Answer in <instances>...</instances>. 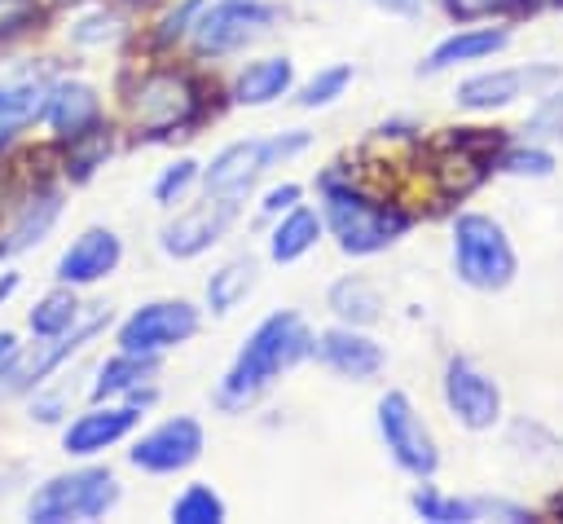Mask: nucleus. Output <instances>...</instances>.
Instances as JSON below:
<instances>
[{"mask_svg": "<svg viewBox=\"0 0 563 524\" xmlns=\"http://www.w3.org/2000/svg\"><path fill=\"white\" fill-rule=\"evenodd\" d=\"M172 520L176 524H220L224 520V498L211 484H189L172 502Z\"/></svg>", "mask_w": 563, "mask_h": 524, "instance_id": "obj_29", "label": "nucleus"}, {"mask_svg": "<svg viewBox=\"0 0 563 524\" xmlns=\"http://www.w3.org/2000/svg\"><path fill=\"white\" fill-rule=\"evenodd\" d=\"M347 84H352V66H347V62H334V66L317 70V75L303 84V92H299V106H303V110L330 106L334 97H343V88H347Z\"/></svg>", "mask_w": 563, "mask_h": 524, "instance_id": "obj_31", "label": "nucleus"}, {"mask_svg": "<svg viewBox=\"0 0 563 524\" xmlns=\"http://www.w3.org/2000/svg\"><path fill=\"white\" fill-rule=\"evenodd\" d=\"M132 427H136V405H101V401H97L88 414H79V418L62 432V449H66L70 458H92V454H101L106 445L123 440Z\"/></svg>", "mask_w": 563, "mask_h": 524, "instance_id": "obj_19", "label": "nucleus"}, {"mask_svg": "<svg viewBox=\"0 0 563 524\" xmlns=\"http://www.w3.org/2000/svg\"><path fill=\"white\" fill-rule=\"evenodd\" d=\"M299 194H303V189H299L295 181H286V185H273V189L264 194L260 211H264V216H282V211H290V207L299 203Z\"/></svg>", "mask_w": 563, "mask_h": 524, "instance_id": "obj_40", "label": "nucleus"}, {"mask_svg": "<svg viewBox=\"0 0 563 524\" xmlns=\"http://www.w3.org/2000/svg\"><path fill=\"white\" fill-rule=\"evenodd\" d=\"M53 4H75V0H53Z\"/></svg>", "mask_w": 563, "mask_h": 524, "instance_id": "obj_46", "label": "nucleus"}, {"mask_svg": "<svg viewBox=\"0 0 563 524\" xmlns=\"http://www.w3.org/2000/svg\"><path fill=\"white\" fill-rule=\"evenodd\" d=\"M194 181H198V163H194V159H176V163L163 167V176L154 181V203H163V207L180 203Z\"/></svg>", "mask_w": 563, "mask_h": 524, "instance_id": "obj_35", "label": "nucleus"}, {"mask_svg": "<svg viewBox=\"0 0 563 524\" xmlns=\"http://www.w3.org/2000/svg\"><path fill=\"white\" fill-rule=\"evenodd\" d=\"M277 22V9L273 4H260V0H211L194 22H189V40L198 53H233V48H246L255 44L260 35H268Z\"/></svg>", "mask_w": 563, "mask_h": 524, "instance_id": "obj_7", "label": "nucleus"}, {"mask_svg": "<svg viewBox=\"0 0 563 524\" xmlns=\"http://www.w3.org/2000/svg\"><path fill=\"white\" fill-rule=\"evenodd\" d=\"M75 321H79V299H75V291H70V286H62V282H57V291L40 295V299H35V308L26 313V326H31V335H40V339L66 335Z\"/></svg>", "mask_w": 563, "mask_h": 524, "instance_id": "obj_27", "label": "nucleus"}, {"mask_svg": "<svg viewBox=\"0 0 563 524\" xmlns=\"http://www.w3.org/2000/svg\"><path fill=\"white\" fill-rule=\"evenodd\" d=\"M44 22V0H0V40L26 35Z\"/></svg>", "mask_w": 563, "mask_h": 524, "instance_id": "obj_34", "label": "nucleus"}, {"mask_svg": "<svg viewBox=\"0 0 563 524\" xmlns=\"http://www.w3.org/2000/svg\"><path fill=\"white\" fill-rule=\"evenodd\" d=\"M295 84V62L290 57H264V62H251L238 84H233V101L238 106H268L277 97H286Z\"/></svg>", "mask_w": 563, "mask_h": 524, "instance_id": "obj_22", "label": "nucleus"}, {"mask_svg": "<svg viewBox=\"0 0 563 524\" xmlns=\"http://www.w3.org/2000/svg\"><path fill=\"white\" fill-rule=\"evenodd\" d=\"M497 172L506 176H550L554 172V154L541 150V145H515V150H501L497 154Z\"/></svg>", "mask_w": 563, "mask_h": 524, "instance_id": "obj_33", "label": "nucleus"}, {"mask_svg": "<svg viewBox=\"0 0 563 524\" xmlns=\"http://www.w3.org/2000/svg\"><path fill=\"white\" fill-rule=\"evenodd\" d=\"M198 326H202V321H198V308H194L189 299H150V304H141L136 313L123 317V326H119L114 339H119L123 352L158 357V352H167V348L194 339Z\"/></svg>", "mask_w": 563, "mask_h": 524, "instance_id": "obj_8", "label": "nucleus"}, {"mask_svg": "<svg viewBox=\"0 0 563 524\" xmlns=\"http://www.w3.org/2000/svg\"><path fill=\"white\" fill-rule=\"evenodd\" d=\"M31 418L57 423V418H62V392H40V387H35V396H31Z\"/></svg>", "mask_w": 563, "mask_h": 524, "instance_id": "obj_41", "label": "nucleus"}, {"mask_svg": "<svg viewBox=\"0 0 563 524\" xmlns=\"http://www.w3.org/2000/svg\"><path fill=\"white\" fill-rule=\"evenodd\" d=\"M110 326V308H97L88 321H75L66 335H53V339H44V343H35L31 352H18V361H13V370L0 379V392H35V387H44V379L62 365V361H70L97 330H106Z\"/></svg>", "mask_w": 563, "mask_h": 524, "instance_id": "obj_12", "label": "nucleus"}, {"mask_svg": "<svg viewBox=\"0 0 563 524\" xmlns=\"http://www.w3.org/2000/svg\"><path fill=\"white\" fill-rule=\"evenodd\" d=\"M506 44H510V31H501V26H471V31H457V35H449V40H440V44L427 53L422 70L435 75V70H449V66H457V62H479V57L506 48Z\"/></svg>", "mask_w": 563, "mask_h": 524, "instance_id": "obj_21", "label": "nucleus"}, {"mask_svg": "<svg viewBox=\"0 0 563 524\" xmlns=\"http://www.w3.org/2000/svg\"><path fill=\"white\" fill-rule=\"evenodd\" d=\"M62 141H75L84 137L88 128L101 123V101H97V88L84 84V79H53L48 84V101H44V114H40Z\"/></svg>", "mask_w": 563, "mask_h": 524, "instance_id": "obj_18", "label": "nucleus"}, {"mask_svg": "<svg viewBox=\"0 0 563 524\" xmlns=\"http://www.w3.org/2000/svg\"><path fill=\"white\" fill-rule=\"evenodd\" d=\"M57 216H62V185H35V189L18 203L13 220L0 229V260H13V255H22V251L40 247V242L53 233Z\"/></svg>", "mask_w": 563, "mask_h": 524, "instance_id": "obj_16", "label": "nucleus"}, {"mask_svg": "<svg viewBox=\"0 0 563 524\" xmlns=\"http://www.w3.org/2000/svg\"><path fill=\"white\" fill-rule=\"evenodd\" d=\"M378 4H383V9H391V13H413L422 0H378Z\"/></svg>", "mask_w": 563, "mask_h": 524, "instance_id": "obj_44", "label": "nucleus"}, {"mask_svg": "<svg viewBox=\"0 0 563 524\" xmlns=\"http://www.w3.org/2000/svg\"><path fill=\"white\" fill-rule=\"evenodd\" d=\"M519 4H528V0H444V9H449L453 18H462V22H471V18H493V13H506V9H519Z\"/></svg>", "mask_w": 563, "mask_h": 524, "instance_id": "obj_39", "label": "nucleus"}, {"mask_svg": "<svg viewBox=\"0 0 563 524\" xmlns=\"http://www.w3.org/2000/svg\"><path fill=\"white\" fill-rule=\"evenodd\" d=\"M132 4H150V0H132Z\"/></svg>", "mask_w": 563, "mask_h": 524, "instance_id": "obj_47", "label": "nucleus"}, {"mask_svg": "<svg viewBox=\"0 0 563 524\" xmlns=\"http://www.w3.org/2000/svg\"><path fill=\"white\" fill-rule=\"evenodd\" d=\"M251 291H255V260H251V255H233V260H224V264L207 277V308L224 317V313H233Z\"/></svg>", "mask_w": 563, "mask_h": 524, "instance_id": "obj_26", "label": "nucleus"}, {"mask_svg": "<svg viewBox=\"0 0 563 524\" xmlns=\"http://www.w3.org/2000/svg\"><path fill=\"white\" fill-rule=\"evenodd\" d=\"M444 405L462 427L484 432L501 418V387L471 357H449V365H444Z\"/></svg>", "mask_w": 563, "mask_h": 524, "instance_id": "obj_13", "label": "nucleus"}, {"mask_svg": "<svg viewBox=\"0 0 563 524\" xmlns=\"http://www.w3.org/2000/svg\"><path fill=\"white\" fill-rule=\"evenodd\" d=\"M325 304H330V313H334L343 326H369V321L383 317V295H378V286L365 282V277H339V282L330 286Z\"/></svg>", "mask_w": 563, "mask_h": 524, "instance_id": "obj_24", "label": "nucleus"}, {"mask_svg": "<svg viewBox=\"0 0 563 524\" xmlns=\"http://www.w3.org/2000/svg\"><path fill=\"white\" fill-rule=\"evenodd\" d=\"M123 35V18L114 9H97V13H84L75 26H70V40L79 48H101V44H114Z\"/></svg>", "mask_w": 563, "mask_h": 524, "instance_id": "obj_32", "label": "nucleus"}, {"mask_svg": "<svg viewBox=\"0 0 563 524\" xmlns=\"http://www.w3.org/2000/svg\"><path fill=\"white\" fill-rule=\"evenodd\" d=\"M128 119L141 137H167L198 119V84L185 70H150L128 88Z\"/></svg>", "mask_w": 563, "mask_h": 524, "instance_id": "obj_5", "label": "nucleus"}, {"mask_svg": "<svg viewBox=\"0 0 563 524\" xmlns=\"http://www.w3.org/2000/svg\"><path fill=\"white\" fill-rule=\"evenodd\" d=\"M312 352L334 370V374H343V379H369V374H378L383 370V348L369 339V335H361L356 326H334V330H325V335H317L312 339Z\"/></svg>", "mask_w": 563, "mask_h": 524, "instance_id": "obj_20", "label": "nucleus"}, {"mask_svg": "<svg viewBox=\"0 0 563 524\" xmlns=\"http://www.w3.org/2000/svg\"><path fill=\"white\" fill-rule=\"evenodd\" d=\"M158 370L154 357H141V352H114L110 361H101L97 379H92V401H110V396H128L132 387L150 383V374Z\"/></svg>", "mask_w": 563, "mask_h": 524, "instance_id": "obj_25", "label": "nucleus"}, {"mask_svg": "<svg viewBox=\"0 0 563 524\" xmlns=\"http://www.w3.org/2000/svg\"><path fill=\"white\" fill-rule=\"evenodd\" d=\"M532 9H563V0H528Z\"/></svg>", "mask_w": 563, "mask_h": 524, "instance_id": "obj_45", "label": "nucleus"}, {"mask_svg": "<svg viewBox=\"0 0 563 524\" xmlns=\"http://www.w3.org/2000/svg\"><path fill=\"white\" fill-rule=\"evenodd\" d=\"M523 132H528V141H541V137L554 141V137H563V92H545L537 101V110L528 114Z\"/></svg>", "mask_w": 563, "mask_h": 524, "instance_id": "obj_36", "label": "nucleus"}, {"mask_svg": "<svg viewBox=\"0 0 563 524\" xmlns=\"http://www.w3.org/2000/svg\"><path fill=\"white\" fill-rule=\"evenodd\" d=\"M378 436H383L387 454L396 458V467H405L418 480L435 476V467H440L435 440L422 427V418H418V410L405 392H383L378 396Z\"/></svg>", "mask_w": 563, "mask_h": 524, "instance_id": "obj_9", "label": "nucleus"}, {"mask_svg": "<svg viewBox=\"0 0 563 524\" xmlns=\"http://www.w3.org/2000/svg\"><path fill=\"white\" fill-rule=\"evenodd\" d=\"M202 445H207L202 423L189 418V414H180V418H167V423L150 427V432L128 449V462L141 467V471H150V476H172V471L194 467V462L202 458Z\"/></svg>", "mask_w": 563, "mask_h": 524, "instance_id": "obj_11", "label": "nucleus"}, {"mask_svg": "<svg viewBox=\"0 0 563 524\" xmlns=\"http://www.w3.org/2000/svg\"><path fill=\"white\" fill-rule=\"evenodd\" d=\"M106 154H110V128H88L84 137H75L70 141V150H66V176L70 181H88L101 163H106Z\"/></svg>", "mask_w": 563, "mask_h": 524, "instance_id": "obj_28", "label": "nucleus"}, {"mask_svg": "<svg viewBox=\"0 0 563 524\" xmlns=\"http://www.w3.org/2000/svg\"><path fill=\"white\" fill-rule=\"evenodd\" d=\"M233 220H238V198H229V194H207L202 203L176 211V216L158 229V247H163V255H172V260H189V255L207 251L211 242H220Z\"/></svg>", "mask_w": 563, "mask_h": 524, "instance_id": "obj_10", "label": "nucleus"}, {"mask_svg": "<svg viewBox=\"0 0 563 524\" xmlns=\"http://www.w3.org/2000/svg\"><path fill=\"white\" fill-rule=\"evenodd\" d=\"M321 194H325V220H330V229H334V238H339V247H343L347 255L387 251V247L413 225L409 211L365 198L352 181H339L334 172L321 176Z\"/></svg>", "mask_w": 563, "mask_h": 524, "instance_id": "obj_2", "label": "nucleus"}, {"mask_svg": "<svg viewBox=\"0 0 563 524\" xmlns=\"http://www.w3.org/2000/svg\"><path fill=\"white\" fill-rule=\"evenodd\" d=\"M317 238H321V216L295 203V207H290V211H282V220L273 225L268 255H273L277 264H290V260L308 255V251L317 247Z\"/></svg>", "mask_w": 563, "mask_h": 524, "instance_id": "obj_23", "label": "nucleus"}, {"mask_svg": "<svg viewBox=\"0 0 563 524\" xmlns=\"http://www.w3.org/2000/svg\"><path fill=\"white\" fill-rule=\"evenodd\" d=\"M18 286H22V277H18V273H4V277H0V304H4V299H9Z\"/></svg>", "mask_w": 563, "mask_h": 524, "instance_id": "obj_43", "label": "nucleus"}, {"mask_svg": "<svg viewBox=\"0 0 563 524\" xmlns=\"http://www.w3.org/2000/svg\"><path fill=\"white\" fill-rule=\"evenodd\" d=\"M119 255H123V247H119L114 229L92 225V229H84V233L57 255L53 277H57L62 286H92V282H101L106 273H114Z\"/></svg>", "mask_w": 563, "mask_h": 524, "instance_id": "obj_15", "label": "nucleus"}, {"mask_svg": "<svg viewBox=\"0 0 563 524\" xmlns=\"http://www.w3.org/2000/svg\"><path fill=\"white\" fill-rule=\"evenodd\" d=\"M18 352H22V343H18V335L13 330H0V379L13 370V361H18Z\"/></svg>", "mask_w": 563, "mask_h": 524, "instance_id": "obj_42", "label": "nucleus"}, {"mask_svg": "<svg viewBox=\"0 0 563 524\" xmlns=\"http://www.w3.org/2000/svg\"><path fill=\"white\" fill-rule=\"evenodd\" d=\"M453 269L475 291H501L519 273V255L506 229L484 211H462L453 220Z\"/></svg>", "mask_w": 563, "mask_h": 524, "instance_id": "obj_3", "label": "nucleus"}, {"mask_svg": "<svg viewBox=\"0 0 563 524\" xmlns=\"http://www.w3.org/2000/svg\"><path fill=\"white\" fill-rule=\"evenodd\" d=\"M211 0H180V9H172L167 18H163V31H158V44H172V40H180V35H189V22L207 9Z\"/></svg>", "mask_w": 563, "mask_h": 524, "instance_id": "obj_38", "label": "nucleus"}, {"mask_svg": "<svg viewBox=\"0 0 563 524\" xmlns=\"http://www.w3.org/2000/svg\"><path fill=\"white\" fill-rule=\"evenodd\" d=\"M475 520H506V524H528L532 511L519 506V502H506V498H471V524Z\"/></svg>", "mask_w": 563, "mask_h": 524, "instance_id": "obj_37", "label": "nucleus"}, {"mask_svg": "<svg viewBox=\"0 0 563 524\" xmlns=\"http://www.w3.org/2000/svg\"><path fill=\"white\" fill-rule=\"evenodd\" d=\"M409 502H413V511H418L422 520H431V524H471V498H449V493L422 484Z\"/></svg>", "mask_w": 563, "mask_h": 524, "instance_id": "obj_30", "label": "nucleus"}, {"mask_svg": "<svg viewBox=\"0 0 563 524\" xmlns=\"http://www.w3.org/2000/svg\"><path fill=\"white\" fill-rule=\"evenodd\" d=\"M299 150H308V132L303 128H290V132H277L268 141H233L224 145L207 167H202V185L207 194H229V198H242L268 167L295 159Z\"/></svg>", "mask_w": 563, "mask_h": 524, "instance_id": "obj_6", "label": "nucleus"}, {"mask_svg": "<svg viewBox=\"0 0 563 524\" xmlns=\"http://www.w3.org/2000/svg\"><path fill=\"white\" fill-rule=\"evenodd\" d=\"M119 502V480L106 467H79L66 476L44 480L26 498V520L35 524H66V520H97Z\"/></svg>", "mask_w": 563, "mask_h": 524, "instance_id": "obj_4", "label": "nucleus"}, {"mask_svg": "<svg viewBox=\"0 0 563 524\" xmlns=\"http://www.w3.org/2000/svg\"><path fill=\"white\" fill-rule=\"evenodd\" d=\"M48 84H53V79H48L40 66L13 70V75L0 79V150H9V145L18 141V132L44 114Z\"/></svg>", "mask_w": 563, "mask_h": 524, "instance_id": "obj_17", "label": "nucleus"}, {"mask_svg": "<svg viewBox=\"0 0 563 524\" xmlns=\"http://www.w3.org/2000/svg\"><path fill=\"white\" fill-rule=\"evenodd\" d=\"M312 339L317 335L308 330V321L299 313H273V317H264L246 335V343L238 348L233 365L224 370V379L216 387V405L224 414H238V410L255 405L290 365H299L303 357H312Z\"/></svg>", "mask_w": 563, "mask_h": 524, "instance_id": "obj_1", "label": "nucleus"}, {"mask_svg": "<svg viewBox=\"0 0 563 524\" xmlns=\"http://www.w3.org/2000/svg\"><path fill=\"white\" fill-rule=\"evenodd\" d=\"M563 70L559 66H510V70H484V75H471L457 84L453 101L462 110H501L510 101H519L523 92L532 88H545L554 84Z\"/></svg>", "mask_w": 563, "mask_h": 524, "instance_id": "obj_14", "label": "nucleus"}]
</instances>
